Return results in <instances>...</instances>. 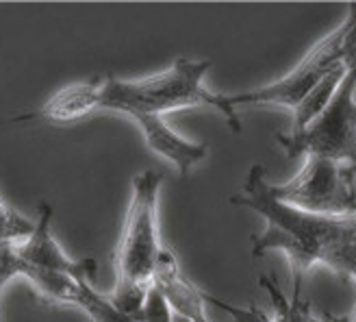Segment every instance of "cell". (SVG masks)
<instances>
[{
	"instance_id": "9",
	"label": "cell",
	"mask_w": 356,
	"mask_h": 322,
	"mask_svg": "<svg viewBox=\"0 0 356 322\" xmlns=\"http://www.w3.org/2000/svg\"><path fill=\"white\" fill-rule=\"evenodd\" d=\"M137 127L146 139V146L163 157L176 168L181 176H189L191 170L207 157V144L189 141L183 135H178L163 116H133Z\"/></svg>"
},
{
	"instance_id": "6",
	"label": "cell",
	"mask_w": 356,
	"mask_h": 322,
	"mask_svg": "<svg viewBox=\"0 0 356 322\" xmlns=\"http://www.w3.org/2000/svg\"><path fill=\"white\" fill-rule=\"evenodd\" d=\"M352 17L348 15L341 26H337L322 42H317L309 55L302 59L287 77H282L270 85H263L248 92L230 94V105L239 109L243 105H278L293 112L313 89L319 85L334 66L343 63V48L350 35Z\"/></svg>"
},
{
	"instance_id": "11",
	"label": "cell",
	"mask_w": 356,
	"mask_h": 322,
	"mask_svg": "<svg viewBox=\"0 0 356 322\" xmlns=\"http://www.w3.org/2000/svg\"><path fill=\"white\" fill-rule=\"evenodd\" d=\"M76 309H81L92 322H135L127 314H122L109 298V294H100L94 283L81 281V294L76 300Z\"/></svg>"
},
{
	"instance_id": "12",
	"label": "cell",
	"mask_w": 356,
	"mask_h": 322,
	"mask_svg": "<svg viewBox=\"0 0 356 322\" xmlns=\"http://www.w3.org/2000/svg\"><path fill=\"white\" fill-rule=\"evenodd\" d=\"M35 222L0 199V244H20L31 238Z\"/></svg>"
},
{
	"instance_id": "17",
	"label": "cell",
	"mask_w": 356,
	"mask_h": 322,
	"mask_svg": "<svg viewBox=\"0 0 356 322\" xmlns=\"http://www.w3.org/2000/svg\"><path fill=\"white\" fill-rule=\"evenodd\" d=\"M174 322H193V320H189V318H183V316H178V314H174Z\"/></svg>"
},
{
	"instance_id": "3",
	"label": "cell",
	"mask_w": 356,
	"mask_h": 322,
	"mask_svg": "<svg viewBox=\"0 0 356 322\" xmlns=\"http://www.w3.org/2000/svg\"><path fill=\"white\" fill-rule=\"evenodd\" d=\"M163 176L144 170L133 176V196L115 248V285L120 288H152L156 259L161 255L159 240V192Z\"/></svg>"
},
{
	"instance_id": "4",
	"label": "cell",
	"mask_w": 356,
	"mask_h": 322,
	"mask_svg": "<svg viewBox=\"0 0 356 322\" xmlns=\"http://www.w3.org/2000/svg\"><path fill=\"white\" fill-rule=\"evenodd\" d=\"M272 196L293 209L330 218H356V164L307 157L284 183H270Z\"/></svg>"
},
{
	"instance_id": "10",
	"label": "cell",
	"mask_w": 356,
	"mask_h": 322,
	"mask_svg": "<svg viewBox=\"0 0 356 322\" xmlns=\"http://www.w3.org/2000/svg\"><path fill=\"white\" fill-rule=\"evenodd\" d=\"M346 77H348V68L343 63L334 66L330 72L319 81V85L313 89V92L291 112L293 118H291L289 133H300V131L309 129L311 124L326 112V107L332 102L334 94L339 92V87H341Z\"/></svg>"
},
{
	"instance_id": "16",
	"label": "cell",
	"mask_w": 356,
	"mask_h": 322,
	"mask_svg": "<svg viewBox=\"0 0 356 322\" xmlns=\"http://www.w3.org/2000/svg\"><path fill=\"white\" fill-rule=\"evenodd\" d=\"M319 320H322V322H354V316H352V314H343V316H339V314L324 312L322 316H319Z\"/></svg>"
},
{
	"instance_id": "5",
	"label": "cell",
	"mask_w": 356,
	"mask_h": 322,
	"mask_svg": "<svg viewBox=\"0 0 356 322\" xmlns=\"http://www.w3.org/2000/svg\"><path fill=\"white\" fill-rule=\"evenodd\" d=\"M356 75L348 70L326 112L300 133L278 131L274 137L289 159L326 157L356 164Z\"/></svg>"
},
{
	"instance_id": "7",
	"label": "cell",
	"mask_w": 356,
	"mask_h": 322,
	"mask_svg": "<svg viewBox=\"0 0 356 322\" xmlns=\"http://www.w3.org/2000/svg\"><path fill=\"white\" fill-rule=\"evenodd\" d=\"M52 216H55V209L50 207V203L42 201L38 207V222H35V231L31 233L29 240L13 244L15 253L20 255L26 263L42 268V270L50 273H59L67 275L79 281H89L96 283L98 277V263L94 259H72L65 250L59 246L52 233Z\"/></svg>"
},
{
	"instance_id": "13",
	"label": "cell",
	"mask_w": 356,
	"mask_h": 322,
	"mask_svg": "<svg viewBox=\"0 0 356 322\" xmlns=\"http://www.w3.org/2000/svg\"><path fill=\"white\" fill-rule=\"evenodd\" d=\"M31 263H26L15 253L13 244H0V296L5 292V285L15 277H29Z\"/></svg>"
},
{
	"instance_id": "15",
	"label": "cell",
	"mask_w": 356,
	"mask_h": 322,
	"mask_svg": "<svg viewBox=\"0 0 356 322\" xmlns=\"http://www.w3.org/2000/svg\"><path fill=\"white\" fill-rule=\"evenodd\" d=\"M204 300L209 302V305L222 309L224 314H228L230 318H233L235 322H272L270 318H267L261 309L257 307H237V305H230V302L226 300H220L218 296H213L209 292H204Z\"/></svg>"
},
{
	"instance_id": "14",
	"label": "cell",
	"mask_w": 356,
	"mask_h": 322,
	"mask_svg": "<svg viewBox=\"0 0 356 322\" xmlns=\"http://www.w3.org/2000/svg\"><path fill=\"white\" fill-rule=\"evenodd\" d=\"M137 322H174V309L168 302L165 294L159 290L154 283L146 296L144 309H141Z\"/></svg>"
},
{
	"instance_id": "8",
	"label": "cell",
	"mask_w": 356,
	"mask_h": 322,
	"mask_svg": "<svg viewBox=\"0 0 356 322\" xmlns=\"http://www.w3.org/2000/svg\"><path fill=\"white\" fill-rule=\"evenodd\" d=\"M102 85H104V77H92L87 81L70 83L61 87L57 94H52L40 109L0 120V127H5V124H24L35 120L67 124L87 118L102 109Z\"/></svg>"
},
{
	"instance_id": "2",
	"label": "cell",
	"mask_w": 356,
	"mask_h": 322,
	"mask_svg": "<svg viewBox=\"0 0 356 322\" xmlns=\"http://www.w3.org/2000/svg\"><path fill=\"white\" fill-rule=\"evenodd\" d=\"M213 68L211 59H176L168 70L146 79H115L104 77L102 85V109L118 112L124 116H165L170 112L187 107H213L224 116L233 133H241L239 112L230 105L226 94L209 92L204 77Z\"/></svg>"
},
{
	"instance_id": "1",
	"label": "cell",
	"mask_w": 356,
	"mask_h": 322,
	"mask_svg": "<svg viewBox=\"0 0 356 322\" xmlns=\"http://www.w3.org/2000/svg\"><path fill=\"white\" fill-rule=\"evenodd\" d=\"M230 205L252 209L263 216L265 227L252 238V257L261 259L270 250H282L287 255L293 275L291 298H305L302 285L317 263L356 281V218L315 216L278 203L261 164L248 170L245 183L239 194L230 196Z\"/></svg>"
}]
</instances>
